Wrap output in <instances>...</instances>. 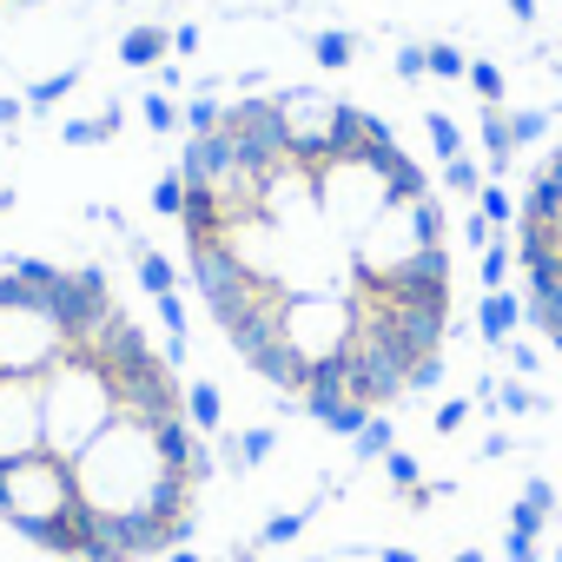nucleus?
Returning <instances> with one entry per match:
<instances>
[{
    "label": "nucleus",
    "mask_w": 562,
    "mask_h": 562,
    "mask_svg": "<svg viewBox=\"0 0 562 562\" xmlns=\"http://www.w3.org/2000/svg\"><path fill=\"white\" fill-rule=\"evenodd\" d=\"M186 278L232 358L338 437L443 378L457 245L430 166L325 87L218 100L179 153Z\"/></svg>",
    "instance_id": "nucleus-1"
},
{
    "label": "nucleus",
    "mask_w": 562,
    "mask_h": 562,
    "mask_svg": "<svg viewBox=\"0 0 562 562\" xmlns=\"http://www.w3.org/2000/svg\"><path fill=\"white\" fill-rule=\"evenodd\" d=\"M212 430L179 345H159L106 265H0V522L54 562L192 549Z\"/></svg>",
    "instance_id": "nucleus-2"
},
{
    "label": "nucleus",
    "mask_w": 562,
    "mask_h": 562,
    "mask_svg": "<svg viewBox=\"0 0 562 562\" xmlns=\"http://www.w3.org/2000/svg\"><path fill=\"white\" fill-rule=\"evenodd\" d=\"M509 258H516V278H522L529 331L562 358V139L536 159V172L516 192Z\"/></svg>",
    "instance_id": "nucleus-3"
},
{
    "label": "nucleus",
    "mask_w": 562,
    "mask_h": 562,
    "mask_svg": "<svg viewBox=\"0 0 562 562\" xmlns=\"http://www.w3.org/2000/svg\"><path fill=\"white\" fill-rule=\"evenodd\" d=\"M166 47H172L166 27H133V34L120 41V60H126V67H166Z\"/></svg>",
    "instance_id": "nucleus-4"
},
{
    "label": "nucleus",
    "mask_w": 562,
    "mask_h": 562,
    "mask_svg": "<svg viewBox=\"0 0 562 562\" xmlns=\"http://www.w3.org/2000/svg\"><path fill=\"white\" fill-rule=\"evenodd\" d=\"M483 146H490V172H509V159H516V133H509V113H483Z\"/></svg>",
    "instance_id": "nucleus-5"
},
{
    "label": "nucleus",
    "mask_w": 562,
    "mask_h": 562,
    "mask_svg": "<svg viewBox=\"0 0 562 562\" xmlns=\"http://www.w3.org/2000/svg\"><path fill=\"white\" fill-rule=\"evenodd\" d=\"M424 133H430V146H437V159H443V166H457V159H463V133L450 126V113H424Z\"/></svg>",
    "instance_id": "nucleus-6"
},
{
    "label": "nucleus",
    "mask_w": 562,
    "mask_h": 562,
    "mask_svg": "<svg viewBox=\"0 0 562 562\" xmlns=\"http://www.w3.org/2000/svg\"><path fill=\"white\" fill-rule=\"evenodd\" d=\"M139 285H146L153 299H172V265H166L153 245H139Z\"/></svg>",
    "instance_id": "nucleus-7"
},
{
    "label": "nucleus",
    "mask_w": 562,
    "mask_h": 562,
    "mask_svg": "<svg viewBox=\"0 0 562 562\" xmlns=\"http://www.w3.org/2000/svg\"><path fill=\"white\" fill-rule=\"evenodd\" d=\"M522 318V305L516 299H503V292H490L483 299V325H490V338H509V325Z\"/></svg>",
    "instance_id": "nucleus-8"
},
{
    "label": "nucleus",
    "mask_w": 562,
    "mask_h": 562,
    "mask_svg": "<svg viewBox=\"0 0 562 562\" xmlns=\"http://www.w3.org/2000/svg\"><path fill=\"white\" fill-rule=\"evenodd\" d=\"M312 54H318L325 67H351V60H358V41H351V34H318Z\"/></svg>",
    "instance_id": "nucleus-9"
},
{
    "label": "nucleus",
    "mask_w": 562,
    "mask_h": 562,
    "mask_svg": "<svg viewBox=\"0 0 562 562\" xmlns=\"http://www.w3.org/2000/svg\"><path fill=\"white\" fill-rule=\"evenodd\" d=\"M463 80L483 93V106H496V100H503V74H496L490 60H470V74H463Z\"/></svg>",
    "instance_id": "nucleus-10"
},
{
    "label": "nucleus",
    "mask_w": 562,
    "mask_h": 562,
    "mask_svg": "<svg viewBox=\"0 0 562 562\" xmlns=\"http://www.w3.org/2000/svg\"><path fill=\"white\" fill-rule=\"evenodd\" d=\"M424 54H430V74H443V80H463L470 74V60L457 47H424Z\"/></svg>",
    "instance_id": "nucleus-11"
},
{
    "label": "nucleus",
    "mask_w": 562,
    "mask_h": 562,
    "mask_svg": "<svg viewBox=\"0 0 562 562\" xmlns=\"http://www.w3.org/2000/svg\"><path fill=\"white\" fill-rule=\"evenodd\" d=\"M139 113H146V126H153V133H172V126H179L166 93H146V100H139Z\"/></svg>",
    "instance_id": "nucleus-12"
},
{
    "label": "nucleus",
    "mask_w": 562,
    "mask_h": 562,
    "mask_svg": "<svg viewBox=\"0 0 562 562\" xmlns=\"http://www.w3.org/2000/svg\"><path fill=\"white\" fill-rule=\"evenodd\" d=\"M153 212H166V218H179V172H166V179L153 186Z\"/></svg>",
    "instance_id": "nucleus-13"
},
{
    "label": "nucleus",
    "mask_w": 562,
    "mask_h": 562,
    "mask_svg": "<svg viewBox=\"0 0 562 562\" xmlns=\"http://www.w3.org/2000/svg\"><path fill=\"white\" fill-rule=\"evenodd\" d=\"M74 80H80V74H54V80H41V87H34V106H54V100H60Z\"/></svg>",
    "instance_id": "nucleus-14"
},
{
    "label": "nucleus",
    "mask_w": 562,
    "mask_h": 562,
    "mask_svg": "<svg viewBox=\"0 0 562 562\" xmlns=\"http://www.w3.org/2000/svg\"><path fill=\"white\" fill-rule=\"evenodd\" d=\"M397 74H404V80L430 74V54H424V47H404V54H397Z\"/></svg>",
    "instance_id": "nucleus-15"
},
{
    "label": "nucleus",
    "mask_w": 562,
    "mask_h": 562,
    "mask_svg": "<svg viewBox=\"0 0 562 562\" xmlns=\"http://www.w3.org/2000/svg\"><path fill=\"white\" fill-rule=\"evenodd\" d=\"M21 120V100H0V126H14Z\"/></svg>",
    "instance_id": "nucleus-16"
},
{
    "label": "nucleus",
    "mask_w": 562,
    "mask_h": 562,
    "mask_svg": "<svg viewBox=\"0 0 562 562\" xmlns=\"http://www.w3.org/2000/svg\"><path fill=\"white\" fill-rule=\"evenodd\" d=\"M509 8H516V21H536V0H509Z\"/></svg>",
    "instance_id": "nucleus-17"
},
{
    "label": "nucleus",
    "mask_w": 562,
    "mask_h": 562,
    "mask_svg": "<svg viewBox=\"0 0 562 562\" xmlns=\"http://www.w3.org/2000/svg\"><path fill=\"white\" fill-rule=\"evenodd\" d=\"M549 562H562V542H555V555H549Z\"/></svg>",
    "instance_id": "nucleus-18"
}]
</instances>
